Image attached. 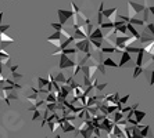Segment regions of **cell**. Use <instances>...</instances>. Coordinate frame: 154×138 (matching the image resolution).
Wrapping results in <instances>:
<instances>
[{"instance_id": "obj_1", "label": "cell", "mask_w": 154, "mask_h": 138, "mask_svg": "<svg viewBox=\"0 0 154 138\" xmlns=\"http://www.w3.org/2000/svg\"><path fill=\"white\" fill-rule=\"evenodd\" d=\"M57 15H58V24H61V25L64 26L65 24H67V21L72 18V15H74V14H72V11H71V10H64V8H58Z\"/></svg>"}, {"instance_id": "obj_2", "label": "cell", "mask_w": 154, "mask_h": 138, "mask_svg": "<svg viewBox=\"0 0 154 138\" xmlns=\"http://www.w3.org/2000/svg\"><path fill=\"white\" fill-rule=\"evenodd\" d=\"M74 65H75V62L72 61L71 57H67V55H64V54H60V64H58L60 69H69Z\"/></svg>"}, {"instance_id": "obj_3", "label": "cell", "mask_w": 154, "mask_h": 138, "mask_svg": "<svg viewBox=\"0 0 154 138\" xmlns=\"http://www.w3.org/2000/svg\"><path fill=\"white\" fill-rule=\"evenodd\" d=\"M13 43H15V40L13 37H10L7 33H0V48L2 50H4L7 46H10Z\"/></svg>"}, {"instance_id": "obj_4", "label": "cell", "mask_w": 154, "mask_h": 138, "mask_svg": "<svg viewBox=\"0 0 154 138\" xmlns=\"http://www.w3.org/2000/svg\"><path fill=\"white\" fill-rule=\"evenodd\" d=\"M103 17L106 21H115V17H117V7L114 8H108V10H103Z\"/></svg>"}, {"instance_id": "obj_5", "label": "cell", "mask_w": 154, "mask_h": 138, "mask_svg": "<svg viewBox=\"0 0 154 138\" xmlns=\"http://www.w3.org/2000/svg\"><path fill=\"white\" fill-rule=\"evenodd\" d=\"M139 42H140L142 44H147V43H150V42H154V40H153V33H150L149 30L144 29L143 32L140 33Z\"/></svg>"}, {"instance_id": "obj_6", "label": "cell", "mask_w": 154, "mask_h": 138, "mask_svg": "<svg viewBox=\"0 0 154 138\" xmlns=\"http://www.w3.org/2000/svg\"><path fill=\"white\" fill-rule=\"evenodd\" d=\"M126 4H128L129 7L132 8V11L135 13V15H137L139 13H142V11L144 10V6L140 3H135V1H132V0H128L126 1Z\"/></svg>"}, {"instance_id": "obj_7", "label": "cell", "mask_w": 154, "mask_h": 138, "mask_svg": "<svg viewBox=\"0 0 154 138\" xmlns=\"http://www.w3.org/2000/svg\"><path fill=\"white\" fill-rule=\"evenodd\" d=\"M131 61H132V55L129 54V53H126V51H122L121 61H119V64H118V68H124V66H125L126 64H129Z\"/></svg>"}, {"instance_id": "obj_8", "label": "cell", "mask_w": 154, "mask_h": 138, "mask_svg": "<svg viewBox=\"0 0 154 138\" xmlns=\"http://www.w3.org/2000/svg\"><path fill=\"white\" fill-rule=\"evenodd\" d=\"M89 40H103V33H101L100 28L93 29V32L90 33V36H89Z\"/></svg>"}, {"instance_id": "obj_9", "label": "cell", "mask_w": 154, "mask_h": 138, "mask_svg": "<svg viewBox=\"0 0 154 138\" xmlns=\"http://www.w3.org/2000/svg\"><path fill=\"white\" fill-rule=\"evenodd\" d=\"M101 65H103L104 68H107V66L108 68H118V64L112 58H110V57H108V58H104L103 62H101Z\"/></svg>"}, {"instance_id": "obj_10", "label": "cell", "mask_w": 154, "mask_h": 138, "mask_svg": "<svg viewBox=\"0 0 154 138\" xmlns=\"http://www.w3.org/2000/svg\"><path fill=\"white\" fill-rule=\"evenodd\" d=\"M142 50H143L144 53H147V54H150V57L153 58V55H154V42H150V43L144 44L143 47H142Z\"/></svg>"}, {"instance_id": "obj_11", "label": "cell", "mask_w": 154, "mask_h": 138, "mask_svg": "<svg viewBox=\"0 0 154 138\" xmlns=\"http://www.w3.org/2000/svg\"><path fill=\"white\" fill-rule=\"evenodd\" d=\"M103 10H104V1H101L100 7H99V13H97V25H99V26H100L101 24L106 21V19H104V17H103Z\"/></svg>"}, {"instance_id": "obj_12", "label": "cell", "mask_w": 154, "mask_h": 138, "mask_svg": "<svg viewBox=\"0 0 154 138\" xmlns=\"http://www.w3.org/2000/svg\"><path fill=\"white\" fill-rule=\"evenodd\" d=\"M144 116H146V112H143V111H139V109L133 111V117L136 120V123H140L144 119Z\"/></svg>"}, {"instance_id": "obj_13", "label": "cell", "mask_w": 154, "mask_h": 138, "mask_svg": "<svg viewBox=\"0 0 154 138\" xmlns=\"http://www.w3.org/2000/svg\"><path fill=\"white\" fill-rule=\"evenodd\" d=\"M65 79H67V77L64 76V73L63 72H58L57 75H54V82H56L57 84H60V86H63V84L65 83Z\"/></svg>"}, {"instance_id": "obj_14", "label": "cell", "mask_w": 154, "mask_h": 138, "mask_svg": "<svg viewBox=\"0 0 154 138\" xmlns=\"http://www.w3.org/2000/svg\"><path fill=\"white\" fill-rule=\"evenodd\" d=\"M78 53V50H76L75 47H67V48H64V50H61V54H64V55H67V57H74V55Z\"/></svg>"}, {"instance_id": "obj_15", "label": "cell", "mask_w": 154, "mask_h": 138, "mask_svg": "<svg viewBox=\"0 0 154 138\" xmlns=\"http://www.w3.org/2000/svg\"><path fill=\"white\" fill-rule=\"evenodd\" d=\"M126 29H128V32H131L132 33V36L135 37L136 40H139V37H140V33L136 30V28L135 26H132L131 24H126Z\"/></svg>"}, {"instance_id": "obj_16", "label": "cell", "mask_w": 154, "mask_h": 138, "mask_svg": "<svg viewBox=\"0 0 154 138\" xmlns=\"http://www.w3.org/2000/svg\"><path fill=\"white\" fill-rule=\"evenodd\" d=\"M150 126H149V124H147V126H143V127L142 128H137V130H139V135L142 138H147L149 137V131H150Z\"/></svg>"}, {"instance_id": "obj_17", "label": "cell", "mask_w": 154, "mask_h": 138, "mask_svg": "<svg viewBox=\"0 0 154 138\" xmlns=\"http://www.w3.org/2000/svg\"><path fill=\"white\" fill-rule=\"evenodd\" d=\"M143 58H144V51L140 48V51L137 53V58L135 61V66H142L143 65Z\"/></svg>"}, {"instance_id": "obj_18", "label": "cell", "mask_w": 154, "mask_h": 138, "mask_svg": "<svg viewBox=\"0 0 154 138\" xmlns=\"http://www.w3.org/2000/svg\"><path fill=\"white\" fill-rule=\"evenodd\" d=\"M75 40H74V37H68V39H65L64 42H61V46H60V50H64V48H67V47H71V44L74 43Z\"/></svg>"}, {"instance_id": "obj_19", "label": "cell", "mask_w": 154, "mask_h": 138, "mask_svg": "<svg viewBox=\"0 0 154 138\" xmlns=\"http://www.w3.org/2000/svg\"><path fill=\"white\" fill-rule=\"evenodd\" d=\"M47 84H50L49 82H47V79H43V77L38 76V90H42V88H45Z\"/></svg>"}, {"instance_id": "obj_20", "label": "cell", "mask_w": 154, "mask_h": 138, "mask_svg": "<svg viewBox=\"0 0 154 138\" xmlns=\"http://www.w3.org/2000/svg\"><path fill=\"white\" fill-rule=\"evenodd\" d=\"M49 128H50L51 133H56V131L58 130V128H61V124L58 120H54V122H51V123H49Z\"/></svg>"}, {"instance_id": "obj_21", "label": "cell", "mask_w": 154, "mask_h": 138, "mask_svg": "<svg viewBox=\"0 0 154 138\" xmlns=\"http://www.w3.org/2000/svg\"><path fill=\"white\" fill-rule=\"evenodd\" d=\"M79 134H82L83 138H90V137H92V134H93V127H92V124H90V126L86 128V130L81 131Z\"/></svg>"}, {"instance_id": "obj_22", "label": "cell", "mask_w": 154, "mask_h": 138, "mask_svg": "<svg viewBox=\"0 0 154 138\" xmlns=\"http://www.w3.org/2000/svg\"><path fill=\"white\" fill-rule=\"evenodd\" d=\"M128 24H131L132 26H136V25L137 26H144V25H146V24H144L142 19H137V18H131Z\"/></svg>"}, {"instance_id": "obj_23", "label": "cell", "mask_w": 154, "mask_h": 138, "mask_svg": "<svg viewBox=\"0 0 154 138\" xmlns=\"http://www.w3.org/2000/svg\"><path fill=\"white\" fill-rule=\"evenodd\" d=\"M101 30H106V29H114V25H112L111 21H104L100 26H99Z\"/></svg>"}, {"instance_id": "obj_24", "label": "cell", "mask_w": 154, "mask_h": 138, "mask_svg": "<svg viewBox=\"0 0 154 138\" xmlns=\"http://www.w3.org/2000/svg\"><path fill=\"white\" fill-rule=\"evenodd\" d=\"M100 51L103 54H112V53H115V47H111V46H103V47L100 48Z\"/></svg>"}, {"instance_id": "obj_25", "label": "cell", "mask_w": 154, "mask_h": 138, "mask_svg": "<svg viewBox=\"0 0 154 138\" xmlns=\"http://www.w3.org/2000/svg\"><path fill=\"white\" fill-rule=\"evenodd\" d=\"M143 73V68L142 66H135V70H133V79H137Z\"/></svg>"}, {"instance_id": "obj_26", "label": "cell", "mask_w": 154, "mask_h": 138, "mask_svg": "<svg viewBox=\"0 0 154 138\" xmlns=\"http://www.w3.org/2000/svg\"><path fill=\"white\" fill-rule=\"evenodd\" d=\"M61 33L60 32H56V33H53L51 36H49L47 37V42H51V40H61Z\"/></svg>"}, {"instance_id": "obj_27", "label": "cell", "mask_w": 154, "mask_h": 138, "mask_svg": "<svg viewBox=\"0 0 154 138\" xmlns=\"http://www.w3.org/2000/svg\"><path fill=\"white\" fill-rule=\"evenodd\" d=\"M106 87H107V83H97L96 87H94V90H96V93H101Z\"/></svg>"}, {"instance_id": "obj_28", "label": "cell", "mask_w": 154, "mask_h": 138, "mask_svg": "<svg viewBox=\"0 0 154 138\" xmlns=\"http://www.w3.org/2000/svg\"><path fill=\"white\" fill-rule=\"evenodd\" d=\"M50 26L53 28V29L57 30V32H61V30H63V28H64V26L61 25V24H58V22H51Z\"/></svg>"}, {"instance_id": "obj_29", "label": "cell", "mask_w": 154, "mask_h": 138, "mask_svg": "<svg viewBox=\"0 0 154 138\" xmlns=\"http://www.w3.org/2000/svg\"><path fill=\"white\" fill-rule=\"evenodd\" d=\"M43 109H45V108H43ZM40 116H42V111H40V109H35V111H33V115H32V120L40 119Z\"/></svg>"}, {"instance_id": "obj_30", "label": "cell", "mask_w": 154, "mask_h": 138, "mask_svg": "<svg viewBox=\"0 0 154 138\" xmlns=\"http://www.w3.org/2000/svg\"><path fill=\"white\" fill-rule=\"evenodd\" d=\"M129 97H131L129 94H126V95H124V97H121V98H119V101H118V105L124 106V104H126V102L129 101Z\"/></svg>"}, {"instance_id": "obj_31", "label": "cell", "mask_w": 154, "mask_h": 138, "mask_svg": "<svg viewBox=\"0 0 154 138\" xmlns=\"http://www.w3.org/2000/svg\"><path fill=\"white\" fill-rule=\"evenodd\" d=\"M72 68H74V72H72L71 76H72V77H75L76 75H78V73L81 72V65H79V64H75V65L72 66Z\"/></svg>"}, {"instance_id": "obj_32", "label": "cell", "mask_w": 154, "mask_h": 138, "mask_svg": "<svg viewBox=\"0 0 154 138\" xmlns=\"http://www.w3.org/2000/svg\"><path fill=\"white\" fill-rule=\"evenodd\" d=\"M71 11H72V14H78V13H81V10H79V7L76 6L74 1H71Z\"/></svg>"}, {"instance_id": "obj_33", "label": "cell", "mask_w": 154, "mask_h": 138, "mask_svg": "<svg viewBox=\"0 0 154 138\" xmlns=\"http://www.w3.org/2000/svg\"><path fill=\"white\" fill-rule=\"evenodd\" d=\"M146 30H149L150 33H153V29H154V24L153 22H150V24H146V28H144Z\"/></svg>"}, {"instance_id": "obj_34", "label": "cell", "mask_w": 154, "mask_h": 138, "mask_svg": "<svg viewBox=\"0 0 154 138\" xmlns=\"http://www.w3.org/2000/svg\"><path fill=\"white\" fill-rule=\"evenodd\" d=\"M7 29H10V25H0V33H6Z\"/></svg>"}, {"instance_id": "obj_35", "label": "cell", "mask_w": 154, "mask_h": 138, "mask_svg": "<svg viewBox=\"0 0 154 138\" xmlns=\"http://www.w3.org/2000/svg\"><path fill=\"white\" fill-rule=\"evenodd\" d=\"M17 69H18V64H15V65H11L10 66V72L14 73V72H17Z\"/></svg>"}, {"instance_id": "obj_36", "label": "cell", "mask_w": 154, "mask_h": 138, "mask_svg": "<svg viewBox=\"0 0 154 138\" xmlns=\"http://www.w3.org/2000/svg\"><path fill=\"white\" fill-rule=\"evenodd\" d=\"M11 76L14 77V79H21V77H22V75H20V73L14 72V73H11Z\"/></svg>"}, {"instance_id": "obj_37", "label": "cell", "mask_w": 154, "mask_h": 138, "mask_svg": "<svg viewBox=\"0 0 154 138\" xmlns=\"http://www.w3.org/2000/svg\"><path fill=\"white\" fill-rule=\"evenodd\" d=\"M90 138H100V137H97V135H94V134H92V137Z\"/></svg>"}, {"instance_id": "obj_38", "label": "cell", "mask_w": 154, "mask_h": 138, "mask_svg": "<svg viewBox=\"0 0 154 138\" xmlns=\"http://www.w3.org/2000/svg\"><path fill=\"white\" fill-rule=\"evenodd\" d=\"M54 138H61V135H56V137H54Z\"/></svg>"}]
</instances>
